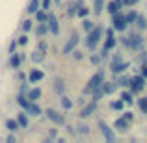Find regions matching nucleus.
<instances>
[{"label": "nucleus", "instance_id": "09e8293b", "mask_svg": "<svg viewBox=\"0 0 147 143\" xmlns=\"http://www.w3.org/2000/svg\"><path fill=\"white\" fill-rule=\"evenodd\" d=\"M123 117H125L127 121H132V111H125V113H123Z\"/></svg>", "mask_w": 147, "mask_h": 143}, {"label": "nucleus", "instance_id": "c03bdc74", "mask_svg": "<svg viewBox=\"0 0 147 143\" xmlns=\"http://www.w3.org/2000/svg\"><path fill=\"white\" fill-rule=\"evenodd\" d=\"M50 7V0H41V9H49Z\"/></svg>", "mask_w": 147, "mask_h": 143}, {"label": "nucleus", "instance_id": "2eb2a0df", "mask_svg": "<svg viewBox=\"0 0 147 143\" xmlns=\"http://www.w3.org/2000/svg\"><path fill=\"white\" fill-rule=\"evenodd\" d=\"M114 126L117 130H121V132H127V130H129V121H127L125 117H119V119H115Z\"/></svg>", "mask_w": 147, "mask_h": 143}, {"label": "nucleus", "instance_id": "a878e982", "mask_svg": "<svg viewBox=\"0 0 147 143\" xmlns=\"http://www.w3.org/2000/svg\"><path fill=\"white\" fill-rule=\"evenodd\" d=\"M123 106H125V100H123V99H119V100H114V102L110 104V108H112V110H119V111L123 110Z\"/></svg>", "mask_w": 147, "mask_h": 143}, {"label": "nucleus", "instance_id": "c85d7f7f", "mask_svg": "<svg viewBox=\"0 0 147 143\" xmlns=\"http://www.w3.org/2000/svg\"><path fill=\"white\" fill-rule=\"evenodd\" d=\"M17 102H19V104H21V106H22V108H24V110H26V108H28V104H30V100H28V99H26V97H24V95H22V93H21V95H19V97H17Z\"/></svg>", "mask_w": 147, "mask_h": 143}, {"label": "nucleus", "instance_id": "ddd939ff", "mask_svg": "<svg viewBox=\"0 0 147 143\" xmlns=\"http://www.w3.org/2000/svg\"><path fill=\"white\" fill-rule=\"evenodd\" d=\"M43 71H39V69H32L30 71V75H28V80H30V84H36V82H39V80H43Z\"/></svg>", "mask_w": 147, "mask_h": 143}, {"label": "nucleus", "instance_id": "473e14b6", "mask_svg": "<svg viewBox=\"0 0 147 143\" xmlns=\"http://www.w3.org/2000/svg\"><path fill=\"white\" fill-rule=\"evenodd\" d=\"M93 9H95V13H100L102 11V6H104V0H93Z\"/></svg>", "mask_w": 147, "mask_h": 143}, {"label": "nucleus", "instance_id": "7ed1b4c3", "mask_svg": "<svg viewBox=\"0 0 147 143\" xmlns=\"http://www.w3.org/2000/svg\"><path fill=\"white\" fill-rule=\"evenodd\" d=\"M112 24H114V30H119V32H123V30H127V26H129V22H127V17L121 13V11H117V13L112 15Z\"/></svg>", "mask_w": 147, "mask_h": 143}, {"label": "nucleus", "instance_id": "39448f33", "mask_svg": "<svg viewBox=\"0 0 147 143\" xmlns=\"http://www.w3.org/2000/svg\"><path fill=\"white\" fill-rule=\"evenodd\" d=\"M99 128H100V134L104 136V140H106V141H110V143H114V141H115V134H114V130H112L110 126L106 125V123L100 121V123H99Z\"/></svg>", "mask_w": 147, "mask_h": 143}, {"label": "nucleus", "instance_id": "cd10ccee", "mask_svg": "<svg viewBox=\"0 0 147 143\" xmlns=\"http://www.w3.org/2000/svg\"><path fill=\"white\" fill-rule=\"evenodd\" d=\"M39 9V0H32V2H30V6H28V13H36V11Z\"/></svg>", "mask_w": 147, "mask_h": 143}, {"label": "nucleus", "instance_id": "9b49d317", "mask_svg": "<svg viewBox=\"0 0 147 143\" xmlns=\"http://www.w3.org/2000/svg\"><path fill=\"white\" fill-rule=\"evenodd\" d=\"M115 45H117V39L114 37V30H112V28H108V30H106V43H104V47L112 50V48L115 47Z\"/></svg>", "mask_w": 147, "mask_h": 143}, {"label": "nucleus", "instance_id": "b1692460", "mask_svg": "<svg viewBox=\"0 0 147 143\" xmlns=\"http://www.w3.org/2000/svg\"><path fill=\"white\" fill-rule=\"evenodd\" d=\"M102 95H104L102 86H100V87H95V89H91V99H93V100H99Z\"/></svg>", "mask_w": 147, "mask_h": 143}, {"label": "nucleus", "instance_id": "6e6552de", "mask_svg": "<svg viewBox=\"0 0 147 143\" xmlns=\"http://www.w3.org/2000/svg\"><path fill=\"white\" fill-rule=\"evenodd\" d=\"M76 45H78V34L73 32V34H71V37H69V41H67V45L63 47V54H71L73 50H75Z\"/></svg>", "mask_w": 147, "mask_h": 143}, {"label": "nucleus", "instance_id": "7c9ffc66", "mask_svg": "<svg viewBox=\"0 0 147 143\" xmlns=\"http://www.w3.org/2000/svg\"><path fill=\"white\" fill-rule=\"evenodd\" d=\"M76 15H78V17H82V19H86L88 15H90V7L80 6V7H78V13H76Z\"/></svg>", "mask_w": 147, "mask_h": 143}, {"label": "nucleus", "instance_id": "8fccbe9b", "mask_svg": "<svg viewBox=\"0 0 147 143\" xmlns=\"http://www.w3.org/2000/svg\"><path fill=\"white\" fill-rule=\"evenodd\" d=\"M138 0H125V6H134Z\"/></svg>", "mask_w": 147, "mask_h": 143}, {"label": "nucleus", "instance_id": "37998d69", "mask_svg": "<svg viewBox=\"0 0 147 143\" xmlns=\"http://www.w3.org/2000/svg\"><path fill=\"white\" fill-rule=\"evenodd\" d=\"M108 52H110V48L102 47V50H100V58H102V60H106V58H108Z\"/></svg>", "mask_w": 147, "mask_h": 143}, {"label": "nucleus", "instance_id": "2f4dec72", "mask_svg": "<svg viewBox=\"0 0 147 143\" xmlns=\"http://www.w3.org/2000/svg\"><path fill=\"white\" fill-rule=\"evenodd\" d=\"M47 32H50V30H49V24H39V26H37V30H36L37 36H45Z\"/></svg>", "mask_w": 147, "mask_h": 143}, {"label": "nucleus", "instance_id": "f257e3e1", "mask_svg": "<svg viewBox=\"0 0 147 143\" xmlns=\"http://www.w3.org/2000/svg\"><path fill=\"white\" fill-rule=\"evenodd\" d=\"M102 26H95L91 32H88V37H86V47L90 48V50H95V47H97V43H99V39H100V36H102Z\"/></svg>", "mask_w": 147, "mask_h": 143}, {"label": "nucleus", "instance_id": "4468645a", "mask_svg": "<svg viewBox=\"0 0 147 143\" xmlns=\"http://www.w3.org/2000/svg\"><path fill=\"white\" fill-rule=\"evenodd\" d=\"M142 45H144V39H142L140 36L132 34V36L129 37V47L130 48H142Z\"/></svg>", "mask_w": 147, "mask_h": 143}, {"label": "nucleus", "instance_id": "de8ad7c7", "mask_svg": "<svg viewBox=\"0 0 147 143\" xmlns=\"http://www.w3.org/2000/svg\"><path fill=\"white\" fill-rule=\"evenodd\" d=\"M39 52H47V43H45V41L39 43Z\"/></svg>", "mask_w": 147, "mask_h": 143}, {"label": "nucleus", "instance_id": "6ab92c4d", "mask_svg": "<svg viewBox=\"0 0 147 143\" xmlns=\"http://www.w3.org/2000/svg\"><path fill=\"white\" fill-rule=\"evenodd\" d=\"M39 97H41V89H39V87H32V89H28V99L30 100H34V102H36Z\"/></svg>", "mask_w": 147, "mask_h": 143}, {"label": "nucleus", "instance_id": "412c9836", "mask_svg": "<svg viewBox=\"0 0 147 143\" xmlns=\"http://www.w3.org/2000/svg\"><path fill=\"white\" fill-rule=\"evenodd\" d=\"M19 126H21V125H19V121H15V119H7V121H6V128L9 130V132H15Z\"/></svg>", "mask_w": 147, "mask_h": 143}, {"label": "nucleus", "instance_id": "49530a36", "mask_svg": "<svg viewBox=\"0 0 147 143\" xmlns=\"http://www.w3.org/2000/svg\"><path fill=\"white\" fill-rule=\"evenodd\" d=\"M26 43H28V37H26V36H21V37H19V45H26Z\"/></svg>", "mask_w": 147, "mask_h": 143}, {"label": "nucleus", "instance_id": "a19ab883", "mask_svg": "<svg viewBox=\"0 0 147 143\" xmlns=\"http://www.w3.org/2000/svg\"><path fill=\"white\" fill-rule=\"evenodd\" d=\"M32 60H34V61H41V60H43V52H34Z\"/></svg>", "mask_w": 147, "mask_h": 143}, {"label": "nucleus", "instance_id": "393cba45", "mask_svg": "<svg viewBox=\"0 0 147 143\" xmlns=\"http://www.w3.org/2000/svg\"><path fill=\"white\" fill-rule=\"evenodd\" d=\"M17 121H19V125H21L22 128H26V126H28V115L26 113H17Z\"/></svg>", "mask_w": 147, "mask_h": 143}, {"label": "nucleus", "instance_id": "c9c22d12", "mask_svg": "<svg viewBox=\"0 0 147 143\" xmlns=\"http://www.w3.org/2000/svg\"><path fill=\"white\" fill-rule=\"evenodd\" d=\"M82 26H84V30H86V32H91V30L95 28V26H93V22H91V21H88V19H84V21H82Z\"/></svg>", "mask_w": 147, "mask_h": 143}, {"label": "nucleus", "instance_id": "3c124183", "mask_svg": "<svg viewBox=\"0 0 147 143\" xmlns=\"http://www.w3.org/2000/svg\"><path fill=\"white\" fill-rule=\"evenodd\" d=\"M142 75H144V78H147V65L142 67Z\"/></svg>", "mask_w": 147, "mask_h": 143}, {"label": "nucleus", "instance_id": "dca6fc26", "mask_svg": "<svg viewBox=\"0 0 147 143\" xmlns=\"http://www.w3.org/2000/svg\"><path fill=\"white\" fill-rule=\"evenodd\" d=\"M26 113H30V115H41V108L37 106L34 100H30L28 108H26Z\"/></svg>", "mask_w": 147, "mask_h": 143}, {"label": "nucleus", "instance_id": "1a4fd4ad", "mask_svg": "<svg viewBox=\"0 0 147 143\" xmlns=\"http://www.w3.org/2000/svg\"><path fill=\"white\" fill-rule=\"evenodd\" d=\"M123 6H125V0H112V2H108L106 11L110 15H114V13H117V11H121Z\"/></svg>", "mask_w": 147, "mask_h": 143}, {"label": "nucleus", "instance_id": "603ef678", "mask_svg": "<svg viewBox=\"0 0 147 143\" xmlns=\"http://www.w3.org/2000/svg\"><path fill=\"white\" fill-rule=\"evenodd\" d=\"M7 141H9V143H15V136H7Z\"/></svg>", "mask_w": 147, "mask_h": 143}, {"label": "nucleus", "instance_id": "f704fd0d", "mask_svg": "<svg viewBox=\"0 0 147 143\" xmlns=\"http://www.w3.org/2000/svg\"><path fill=\"white\" fill-rule=\"evenodd\" d=\"M138 106H140V110L144 111V113H147V97H144V99L138 100Z\"/></svg>", "mask_w": 147, "mask_h": 143}, {"label": "nucleus", "instance_id": "20e7f679", "mask_svg": "<svg viewBox=\"0 0 147 143\" xmlns=\"http://www.w3.org/2000/svg\"><path fill=\"white\" fill-rule=\"evenodd\" d=\"M104 84V75H102V71H99V73H95L93 76H91V80L88 82V87H86V93H90L91 89H95V87H100Z\"/></svg>", "mask_w": 147, "mask_h": 143}, {"label": "nucleus", "instance_id": "f03ea898", "mask_svg": "<svg viewBox=\"0 0 147 143\" xmlns=\"http://www.w3.org/2000/svg\"><path fill=\"white\" fill-rule=\"evenodd\" d=\"M110 69H112V73H114V75H121V73H125L127 69H129V61H123L121 56H119V54H115V56L112 58Z\"/></svg>", "mask_w": 147, "mask_h": 143}, {"label": "nucleus", "instance_id": "a18cd8bd", "mask_svg": "<svg viewBox=\"0 0 147 143\" xmlns=\"http://www.w3.org/2000/svg\"><path fill=\"white\" fill-rule=\"evenodd\" d=\"M73 58H75V60H82V52H78V50H73Z\"/></svg>", "mask_w": 147, "mask_h": 143}, {"label": "nucleus", "instance_id": "bb28decb", "mask_svg": "<svg viewBox=\"0 0 147 143\" xmlns=\"http://www.w3.org/2000/svg\"><path fill=\"white\" fill-rule=\"evenodd\" d=\"M136 26L140 30H145L147 28V19L145 17H142V15H138V19H136Z\"/></svg>", "mask_w": 147, "mask_h": 143}, {"label": "nucleus", "instance_id": "f8f14e48", "mask_svg": "<svg viewBox=\"0 0 147 143\" xmlns=\"http://www.w3.org/2000/svg\"><path fill=\"white\" fill-rule=\"evenodd\" d=\"M95 110H97V100H91L88 106L82 108V111H80V117H90V115L93 113Z\"/></svg>", "mask_w": 147, "mask_h": 143}, {"label": "nucleus", "instance_id": "58836bf2", "mask_svg": "<svg viewBox=\"0 0 147 143\" xmlns=\"http://www.w3.org/2000/svg\"><path fill=\"white\" fill-rule=\"evenodd\" d=\"M22 30H24V32H30V30H32V21H24L22 22Z\"/></svg>", "mask_w": 147, "mask_h": 143}, {"label": "nucleus", "instance_id": "423d86ee", "mask_svg": "<svg viewBox=\"0 0 147 143\" xmlns=\"http://www.w3.org/2000/svg\"><path fill=\"white\" fill-rule=\"evenodd\" d=\"M129 86H130V91H132V93H138V91H142V89H144V75L130 78Z\"/></svg>", "mask_w": 147, "mask_h": 143}, {"label": "nucleus", "instance_id": "e433bc0d", "mask_svg": "<svg viewBox=\"0 0 147 143\" xmlns=\"http://www.w3.org/2000/svg\"><path fill=\"white\" fill-rule=\"evenodd\" d=\"M129 82H130V78H129V76H119L115 84H117V86H129Z\"/></svg>", "mask_w": 147, "mask_h": 143}, {"label": "nucleus", "instance_id": "9d476101", "mask_svg": "<svg viewBox=\"0 0 147 143\" xmlns=\"http://www.w3.org/2000/svg\"><path fill=\"white\" fill-rule=\"evenodd\" d=\"M47 22H49V30H50V34L58 36V34H60V22H58V19L54 17V15H49Z\"/></svg>", "mask_w": 147, "mask_h": 143}, {"label": "nucleus", "instance_id": "864d4df0", "mask_svg": "<svg viewBox=\"0 0 147 143\" xmlns=\"http://www.w3.org/2000/svg\"><path fill=\"white\" fill-rule=\"evenodd\" d=\"M54 2H56V4H60V2H61V0H54Z\"/></svg>", "mask_w": 147, "mask_h": 143}, {"label": "nucleus", "instance_id": "f3484780", "mask_svg": "<svg viewBox=\"0 0 147 143\" xmlns=\"http://www.w3.org/2000/svg\"><path fill=\"white\" fill-rule=\"evenodd\" d=\"M9 67L11 69H19V67H21V56H19V54H11V56H9Z\"/></svg>", "mask_w": 147, "mask_h": 143}, {"label": "nucleus", "instance_id": "c756f323", "mask_svg": "<svg viewBox=\"0 0 147 143\" xmlns=\"http://www.w3.org/2000/svg\"><path fill=\"white\" fill-rule=\"evenodd\" d=\"M125 17H127V22H129V24H132V22H136L138 13H136V11H129V13H127Z\"/></svg>", "mask_w": 147, "mask_h": 143}, {"label": "nucleus", "instance_id": "a211bd4d", "mask_svg": "<svg viewBox=\"0 0 147 143\" xmlns=\"http://www.w3.org/2000/svg\"><path fill=\"white\" fill-rule=\"evenodd\" d=\"M54 89H56V93L58 95H63L65 93V86H63V80H60V78H56L54 80Z\"/></svg>", "mask_w": 147, "mask_h": 143}, {"label": "nucleus", "instance_id": "aec40b11", "mask_svg": "<svg viewBox=\"0 0 147 143\" xmlns=\"http://www.w3.org/2000/svg\"><path fill=\"white\" fill-rule=\"evenodd\" d=\"M115 87H117V84H115V82H106V84H102L104 95H110V93H114V91H115Z\"/></svg>", "mask_w": 147, "mask_h": 143}, {"label": "nucleus", "instance_id": "0eeeda50", "mask_svg": "<svg viewBox=\"0 0 147 143\" xmlns=\"http://www.w3.org/2000/svg\"><path fill=\"white\" fill-rule=\"evenodd\" d=\"M47 117H49L52 123H56V125H65L63 115L58 113V111H56V110H52V108H47Z\"/></svg>", "mask_w": 147, "mask_h": 143}, {"label": "nucleus", "instance_id": "5701e85b", "mask_svg": "<svg viewBox=\"0 0 147 143\" xmlns=\"http://www.w3.org/2000/svg\"><path fill=\"white\" fill-rule=\"evenodd\" d=\"M36 19H37L39 22H47V19H49L47 9H37V11H36Z\"/></svg>", "mask_w": 147, "mask_h": 143}, {"label": "nucleus", "instance_id": "4c0bfd02", "mask_svg": "<svg viewBox=\"0 0 147 143\" xmlns=\"http://www.w3.org/2000/svg\"><path fill=\"white\" fill-rule=\"evenodd\" d=\"M76 128H78L76 132H80V134H88V132H90V126H88V125H78Z\"/></svg>", "mask_w": 147, "mask_h": 143}, {"label": "nucleus", "instance_id": "72a5a7b5", "mask_svg": "<svg viewBox=\"0 0 147 143\" xmlns=\"http://www.w3.org/2000/svg\"><path fill=\"white\" fill-rule=\"evenodd\" d=\"M121 99L125 100L127 104H132V100H134L132 99V93H129V91H123V93H121Z\"/></svg>", "mask_w": 147, "mask_h": 143}, {"label": "nucleus", "instance_id": "ea45409f", "mask_svg": "<svg viewBox=\"0 0 147 143\" xmlns=\"http://www.w3.org/2000/svg\"><path fill=\"white\" fill-rule=\"evenodd\" d=\"M90 61H91V63H93V65H99V61H100V56H97V54H91Z\"/></svg>", "mask_w": 147, "mask_h": 143}, {"label": "nucleus", "instance_id": "79ce46f5", "mask_svg": "<svg viewBox=\"0 0 147 143\" xmlns=\"http://www.w3.org/2000/svg\"><path fill=\"white\" fill-rule=\"evenodd\" d=\"M17 43H19L17 39H13V41L9 43V54H13V52H15V48H17Z\"/></svg>", "mask_w": 147, "mask_h": 143}, {"label": "nucleus", "instance_id": "4be33fe9", "mask_svg": "<svg viewBox=\"0 0 147 143\" xmlns=\"http://www.w3.org/2000/svg\"><path fill=\"white\" fill-rule=\"evenodd\" d=\"M60 102H61V108H63V110H71V108H73V102H71V99H69V97H65V95H61Z\"/></svg>", "mask_w": 147, "mask_h": 143}]
</instances>
